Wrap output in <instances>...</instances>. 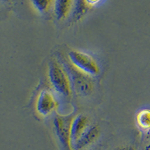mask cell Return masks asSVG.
<instances>
[{"mask_svg": "<svg viewBox=\"0 0 150 150\" xmlns=\"http://www.w3.org/2000/svg\"><path fill=\"white\" fill-rule=\"evenodd\" d=\"M49 78L53 89L59 96L69 98L73 94L70 76L62 62L53 59L49 64Z\"/></svg>", "mask_w": 150, "mask_h": 150, "instance_id": "obj_1", "label": "cell"}, {"mask_svg": "<svg viewBox=\"0 0 150 150\" xmlns=\"http://www.w3.org/2000/svg\"><path fill=\"white\" fill-rule=\"evenodd\" d=\"M62 63L69 74L74 91L83 96H89L92 95L95 89L93 77L76 68L71 63L70 61L69 62L63 61Z\"/></svg>", "mask_w": 150, "mask_h": 150, "instance_id": "obj_2", "label": "cell"}, {"mask_svg": "<svg viewBox=\"0 0 150 150\" xmlns=\"http://www.w3.org/2000/svg\"><path fill=\"white\" fill-rule=\"evenodd\" d=\"M68 59L72 65L92 77L101 74V68L98 61L86 52L74 50L68 53Z\"/></svg>", "mask_w": 150, "mask_h": 150, "instance_id": "obj_3", "label": "cell"}, {"mask_svg": "<svg viewBox=\"0 0 150 150\" xmlns=\"http://www.w3.org/2000/svg\"><path fill=\"white\" fill-rule=\"evenodd\" d=\"M74 117L73 115H57L53 120L55 132L63 150H73L71 126Z\"/></svg>", "mask_w": 150, "mask_h": 150, "instance_id": "obj_4", "label": "cell"}, {"mask_svg": "<svg viewBox=\"0 0 150 150\" xmlns=\"http://www.w3.org/2000/svg\"><path fill=\"white\" fill-rule=\"evenodd\" d=\"M58 106V99L50 91H42L38 97L36 109L41 116L45 117L50 116L57 109Z\"/></svg>", "mask_w": 150, "mask_h": 150, "instance_id": "obj_5", "label": "cell"}, {"mask_svg": "<svg viewBox=\"0 0 150 150\" xmlns=\"http://www.w3.org/2000/svg\"><path fill=\"white\" fill-rule=\"evenodd\" d=\"M101 136V128L98 125H91L78 141L73 146V150H86L98 140Z\"/></svg>", "mask_w": 150, "mask_h": 150, "instance_id": "obj_6", "label": "cell"}, {"mask_svg": "<svg viewBox=\"0 0 150 150\" xmlns=\"http://www.w3.org/2000/svg\"><path fill=\"white\" fill-rule=\"evenodd\" d=\"M90 125V121L88 116L82 114L75 116L71 126L72 148Z\"/></svg>", "mask_w": 150, "mask_h": 150, "instance_id": "obj_7", "label": "cell"}, {"mask_svg": "<svg viewBox=\"0 0 150 150\" xmlns=\"http://www.w3.org/2000/svg\"><path fill=\"white\" fill-rule=\"evenodd\" d=\"M136 122L140 131L150 136V107L139 110L136 116Z\"/></svg>", "mask_w": 150, "mask_h": 150, "instance_id": "obj_8", "label": "cell"}, {"mask_svg": "<svg viewBox=\"0 0 150 150\" xmlns=\"http://www.w3.org/2000/svg\"><path fill=\"white\" fill-rule=\"evenodd\" d=\"M74 0H56L55 13L59 21L68 18L73 8Z\"/></svg>", "mask_w": 150, "mask_h": 150, "instance_id": "obj_9", "label": "cell"}, {"mask_svg": "<svg viewBox=\"0 0 150 150\" xmlns=\"http://www.w3.org/2000/svg\"><path fill=\"white\" fill-rule=\"evenodd\" d=\"M35 8L42 15H47L55 11L56 0H31Z\"/></svg>", "mask_w": 150, "mask_h": 150, "instance_id": "obj_10", "label": "cell"}, {"mask_svg": "<svg viewBox=\"0 0 150 150\" xmlns=\"http://www.w3.org/2000/svg\"><path fill=\"white\" fill-rule=\"evenodd\" d=\"M103 0H82L86 7H92L101 3Z\"/></svg>", "mask_w": 150, "mask_h": 150, "instance_id": "obj_11", "label": "cell"}, {"mask_svg": "<svg viewBox=\"0 0 150 150\" xmlns=\"http://www.w3.org/2000/svg\"><path fill=\"white\" fill-rule=\"evenodd\" d=\"M115 150H137L136 148L133 146H119Z\"/></svg>", "mask_w": 150, "mask_h": 150, "instance_id": "obj_12", "label": "cell"}, {"mask_svg": "<svg viewBox=\"0 0 150 150\" xmlns=\"http://www.w3.org/2000/svg\"><path fill=\"white\" fill-rule=\"evenodd\" d=\"M145 150H150V143L149 144L148 146H147L146 147V149Z\"/></svg>", "mask_w": 150, "mask_h": 150, "instance_id": "obj_13", "label": "cell"}]
</instances>
